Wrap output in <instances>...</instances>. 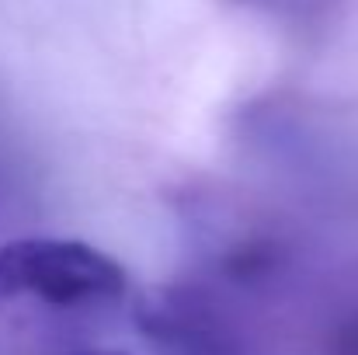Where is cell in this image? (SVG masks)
<instances>
[{
    "label": "cell",
    "mask_w": 358,
    "mask_h": 355,
    "mask_svg": "<svg viewBox=\"0 0 358 355\" xmlns=\"http://www.w3.org/2000/svg\"><path fill=\"white\" fill-rule=\"evenodd\" d=\"M70 355H125L119 349H80V352H70Z\"/></svg>",
    "instance_id": "obj_2"
},
{
    "label": "cell",
    "mask_w": 358,
    "mask_h": 355,
    "mask_svg": "<svg viewBox=\"0 0 358 355\" xmlns=\"http://www.w3.org/2000/svg\"><path fill=\"white\" fill-rule=\"evenodd\" d=\"M129 272L112 254L70 237H17L0 244V300H38L49 307L115 303Z\"/></svg>",
    "instance_id": "obj_1"
}]
</instances>
